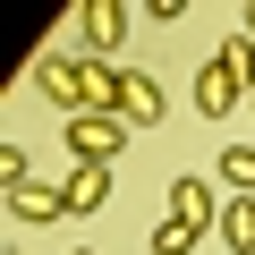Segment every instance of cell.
<instances>
[{"mask_svg": "<svg viewBox=\"0 0 255 255\" xmlns=\"http://www.w3.org/2000/svg\"><path fill=\"white\" fill-rule=\"evenodd\" d=\"M221 247L230 255H255V196H230L221 204Z\"/></svg>", "mask_w": 255, "mask_h": 255, "instance_id": "obj_9", "label": "cell"}, {"mask_svg": "<svg viewBox=\"0 0 255 255\" xmlns=\"http://www.w3.org/2000/svg\"><path fill=\"white\" fill-rule=\"evenodd\" d=\"M221 187L230 196H255V145H221Z\"/></svg>", "mask_w": 255, "mask_h": 255, "instance_id": "obj_10", "label": "cell"}, {"mask_svg": "<svg viewBox=\"0 0 255 255\" xmlns=\"http://www.w3.org/2000/svg\"><path fill=\"white\" fill-rule=\"evenodd\" d=\"M247 111H255V102H247Z\"/></svg>", "mask_w": 255, "mask_h": 255, "instance_id": "obj_15", "label": "cell"}, {"mask_svg": "<svg viewBox=\"0 0 255 255\" xmlns=\"http://www.w3.org/2000/svg\"><path fill=\"white\" fill-rule=\"evenodd\" d=\"M170 221H187V230H221V196L187 170V179H170Z\"/></svg>", "mask_w": 255, "mask_h": 255, "instance_id": "obj_5", "label": "cell"}, {"mask_svg": "<svg viewBox=\"0 0 255 255\" xmlns=\"http://www.w3.org/2000/svg\"><path fill=\"white\" fill-rule=\"evenodd\" d=\"M119 119L128 128H162V85L145 68H119Z\"/></svg>", "mask_w": 255, "mask_h": 255, "instance_id": "obj_6", "label": "cell"}, {"mask_svg": "<svg viewBox=\"0 0 255 255\" xmlns=\"http://www.w3.org/2000/svg\"><path fill=\"white\" fill-rule=\"evenodd\" d=\"M238 17H247V43H255V9H238Z\"/></svg>", "mask_w": 255, "mask_h": 255, "instance_id": "obj_13", "label": "cell"}, {"mask_svg": "<svg viewBox=\"0 0 255 255\" xmlns=\"http://www.w3.org/2000/svg\"><path fill=\"white\" fill-rule=\"evenodd\" d=\"M102 204H111V170H68V221H85Z\"/></svg>", "mask_w": 255, "mask_h": 255, "instance_id": "obj_8", "label": "cell"}, {"mask_svg": "<svg viewBox=\"0 0 255 255\" xmlns=\"http://www.w3.org/2000/svg\"><path fill=\"white\" fill-rule=\"evenodd\" d=\"M238 102H255V43H247V34H230V43L196 68V111H204V119H221V111H238Z\"/></svg>", "mask_w": 255, "mask_h": 255, "instance_id": "obj_2", "label": "cell"}, {"mask_svg": "<svg viewBox=\"0 0 255 255\" xmlns=\"http://www.w3.org/2000/svg\"><path fill=\"white\" fill-rule=\"evenodd\" d=\"M9 213L17 221H68V187H34L26 179V187H9Z\"/></svg>", "mask_w": 255, "mask_h": 255, "instance_id": "obj_7", "label": "cell"}, {"mask_svg": "<svg viewBox=\"0 0 255 255\" xmlns=\"http://www.w3.org/2000/svg\"><path fill=\"white\" fill-rule=\"evenodd\" d=\"M128 17H136L128 0H85V9H77V26H85V60H111V51L128 43Z\"/></svg>", "mask_w": 255, "mask_h": 255, "instance_id": "obj_4", "label": "cell"}, {"mask_svg": "<svg viewBox=\"0 0 255 255\" xmlns=\"http://www.w3.org/2000/svg\"><path fill=\"white\" fill-rule=\"evenodd\" d=\"M43 85L68 119H119V68H102V60H51Z\"/></svg>", "mask_w": 255, "mask_h": 255, "instance_id": "obj_1", "label": "cell"}, {"mask_svg": "<svg viewBox=\"0 0 255 255\" xmlns=\"http://www.w3.org/2000/svg\"><path fill=\"white\" fill-rule=\"evenodd\" d=\"M196 238H204V230H187V221H162V230H153V255H196Z\"/></svg>", "mask_w": 255, "mask_h": 255, "instance_id": "obj_11", "label": "cell"}, {"mask_svg": "<svg viewBox=\"0 0 255 255\" xmlns=\"http://www.w3.org/2000/svg\"><path fill=\"white\" fill-rule=\"evenodd\" d=\"M26 179H34V170H26V153H17V145H0V187H26Z\"/></svg>", "mask_w": 255, "mask_h": 255, "instance_id": "obj_12", "label": "cell"}, {"mask_svg": "<svg viewBox=\"0 0 255 255\" xmlns=\"http://www.w3.org/2000/svg\"><path fill=\"white\" fill-rule=\"evenodd\" d=\"M128 153V119H68V162L77 170H111Z\"/></svg>", "mask_w": 255, "mask_h": 255, "instance_id": "obj_3", "label": "cell"}, {"mask_svg": "<svg viewBox=\"0 0 255 255\" xmlns=\"http://www.w3.org/2000/svg\"><path fill=\"white\" fill-rule=\"evenodd\" d=\"M68 255H94V247H68Z\"/></svg>", "mask_w": 255, "mask_h": 255, "instance_id": "obj_14", "label": "cell"}]
</instances>
